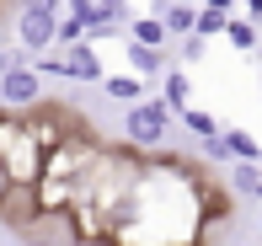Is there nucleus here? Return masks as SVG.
Returning <instances> with one entry per match:
<instances>
[{
  "instance_id": "nucleus-22",
  "label": "nucleus",
  "mask_w": 262,
  "mask_h": 246,
  "mask_svg": "<svg viewBox=\"0 0 262 246\" xmlns=\"http://www.w3.org/2000/svg\"><path fill=\"white\" fill-rule=\"evenodd\" d=\"M246 16H252V21L262 16V0H246Z\"/></svg>"
},
{
  "instance_id": "nucleus-1",
  "label": "nucleus",
  "mask_w": 262,
  "mask_h": 246,
  "mask_svg": "<svg viewBox=\"0 0 262 246\" xmlns=\"http://www.w3.org/2000/svg\"><path fill=\"white\" fill-rule=\"evenodd\" d=\"M214 209L209 187L182 161H145L123 214L113 225V246H204Z\"/></svg>"
},
{
  "instance_id": "nucleus-12",
  "label": "nucleus",
  "mask_w": 262,
  "mask_h": 246,
  "mask_svg": "<svg viewBox=\"0 0 262 246\" xmlns=\"http://www.w3.org/2000/svg\"><path fill=\"white\" fill-rule=\"evenodd\" d=\"M161 21H166V32H171V43H177V38H187V32L198 27V11L193 6H166Z\"/></svg>"
},
{
  "instance_id": "nucleus-19",
  "label": "nucleus",
  "mask_w": 262,
  "mask_h": 246,
  "mask_svg": "<svg viewBox=\"0 0 262 246\" xmlns=\"http://www.w3.org/2000/svg\"><path fill=\"white\" fill-rule=\"evenodd\" d=\"M32 64V54L21 49V43H11V49H0V70H27Z\"/></svg>"
},
{
  "instance_id": "nucleus-5",
  "label": "nucleus",
  "mask_w": 262,
  "mask_h": 246,
  "mask_svg": "<svg viewBox=\"0 0 262 246\" xmlns=\"http://www.w3.org/2000/svg\"><path fill=\"white\" fill-rule=\"evenodd\" d=\"M43 102V75L38 70H0V107L6 113H27Z\"/></svg>"
},
{
  "instance_id": "nucleus-14",
  "label": "nucleus",
  "mask_w": 262,
  "mask_h": 246,
  "mask_svg": "<svg viewBox=\"0 0 262 246\" xmlns=\"http://www.w3.org/2000/svg\"><path fill=\"white\" fill-rule=\"evenodd\" d=\"M177 118H182L187 128H193V134H198V139H209V134H220V118H214V113H209V107H193V102H187V107H182V113H177Z\"/></svg>"
},
{
  "instance_id": "nucleus-25",
  "label": "nucleus",
  "mask_w": 262,
  "mask_h": 246,
  "mask_svg": "<svg viewBox=\"0 0 262 246\" xmlns=\"http://www.w3.org/2000/svg\"><path fill=\"white\" fill-rule=\"evenodd\" d=\"M0 38H6V21H0Z\"/></svg>"
},
{
  "instance_id": "nucleus-24",
  "label": "nucleus",
  "mask_w": 262,
  "mask_h": 246,
  "mask_svg": "<svg viewBox=\"0 0 262 246\" xmlns=\"http://www.w3.org/2000/svg\"><path fill=\"white\" fill-rule=\"evenodd\" d=\"M257 225H262V198H257Z\"/></svg>"
},
{
  "instance_id": "nucleus-11",
  "label": "nucleus",
  "mask_w": 262,
  "mask_h": 246,
  "mask_svg": "<svg viewBox=\"0 0 262 246\" xmlns=\"http://www.w3.org/2000/svg\"><path fill=\"white\" fill-rule=\"evenodd\" d=\"M128 38H134V43H150V49H166L171 32H166L161 16H134V21H128Z\"/></svg>"
},
{
  "instance_id": "nucleus-16",
  "label": "nucleus",
  "mask_w": 262,
  "mask_h": 246,
  "mask_svg": "<svg viewBox=\"0 0 262 246\" xmlns=\"http://www.w3.org/2000/svg\"><path fill=\"white\" fill-rule=\"evenodd\" d=\"M86 38V16H75V11H64L59 16V32H54V49H70V43Z\"/></svg>"
},
{
  "instance_id": "nucleus-4",
  "label": "nucleus",
  "mask_w": 262,
  "mask_h": 246,
  "mask_svg": "<svg viewBox=\"0 0 262 246\" xmlns=\"http://www.w3.org/2000/svg\"><path fill=\"white\" fill-rule=\"evenodd\" d=\"M16 43L27 54H43L54 49V32H59V11H43V6H16Z\"/></svg>"
},
{
  "instance_id": "nucleus-17",
  "label": "nucleus",
  "mask_w": 262,
  "mask_h": 246,
  "mask_svg": "<svg viewBox=\"0 0 262 246\" xmlns=\"http://www.w3.org/2000/svg\"><path fill=\"white\" fill-rule=\"evenodd\" d=\"M225 21H230V16H225L220 6H204V11H198V27H193V32H204V38H225Z\"/></svg>"
},
{
  "instance_id": "nucleus-21",
  "label": "nucleus",
  "mask_w": 262,
  "mask_h": 246,
  "mask_svg": "<svg viewBox=\"0 0 262 246\" xmlns=\"http://www.w3.org/2000/svg\"><path fill=\"white\" fill-rule=\"evenodd\" d=\"M21 246H64V241H49V236H27Z\"/></svg>"
},
{
  "instance_id": "nucleus-18",
  "label": "nucleus",
  "mask_w": 262,
  "mask_h": 246,
  "mask_svg": "<svg viewBox=\"0 0 262 246\" xmlns=\"http://www.w3.org/2000/svg\"><path fill=\"white\" fill-rule=\"evenodd\" d=\"M177 54H182L187 64H198L209 54V38H204V32H187V38H177Z\"/></svg>"
},
{
  "instance_id": "nucleus-2",
  "label": "nucleus",
  "mask_w": 262,
  "mask_h": 246,
  "mask_svg": "<svg viewBox=\"0 0 262 246\" xmlns=\"http://www.w3.org/2000/svg\"><path fill=\"white\" fill-rule=\"evenodd\" d=\"M43 161H49V150L38 145V134L27 128V118L0 107V166H6L11 187H32L43 177Z\"/></svg>"
},
{
  "instance_id": "nucleus-7",
  "label": "nucleus",
  "mask_w": 262,
  "mask_h": 246,
  "mask_svg": "<svg viewBox=\"0 0 262 246\" xmlns=\"http://www.w3.org/2000/svg\"><path fill=\"white\" fill-rule=\"evenodd\" d=\"M123 59L134 75H166V49H150V43H134V38H123Z\"/></svg>"
},
{
  "instance_id": "nucleus-8",
  "label": "nucleus",
  "mask_w": 262,
  "mask_h": 246,
  "mask_svg": "<svg viewBox=\"0 0 262 246\" xmlns=\"http://www.w3.org/2000/svg\"><path fill=\"white\" fill-rule=\"evenodd\" d=\"M161 97H166V107H171V113H182L187 102H193V75H187V70H177V64H166V75H161Z\"/></svg>"
},
{
  "instance_id": "nucleus-9",
  "label": "nucleus",
  "mask_w": 262,
  "mask_h": 246,
  "mask_svg": "<svg viewBox=\"0 0 262 246\" xmlns=\"http://www.w3.org/2000/svg\"><path fill=\"white\" fill-rule=\"evenodd\" d=\"M230 187L241 198H262V161H235L230 166Z\"/></svg>"
},
{
  "instance_id": "nucleus-3",
  "label": "nucleus",
  "mask_w": 262,
  "mask_h": 246,
  "mask_svg": "<svg viewBox=\"0 0 262 246\" xmlns=\"http://www.w3.org/2000/svg\"><path fill=\"white\" fill-rule=\"evenodd\" d=\"M171 118L177 113L166 107V97H139V102H128V113H123V134H128L134 150H161L166 134H171Z\"/></svg>"
},
{
  "instance_id": "nucleus-13",
  "label": "nucleus",
  "mask_w": 262,
  "mask_h": 246,
  "mask_svg": "<svg viewBox=\"0 0 262 246\" xmlns=\"http://www.w3.org/2000/svg\"><path fill=\"white\" fill-rule=\"evenodd\" d=\"M225 38H230L241 54H252L257 49V21L252 16H230V21H225Z\"/></svg>"
},
{
  "instance_id": "nucleus-15",
  "label": "nucleus",
  "mask_w": 262,
  "mask_h": 246,
  "mask_svg": "<svg viewBox=\"0 0 262 246\" xmlns=\"http://www.w3.org/2000/svg\"><path fill=\"white\" fill-rule=\"evenodd\" d=\"M225 139H230V155L235 161H262V139H252L246 128H225Z\"/></svg>"
},
{
  "instance_id": "nucleus-10",
  "label": "nucleus",
  "mask_w": 262,
  "mask_h": 246,
  "mask_svg": "<svg viewBox=\"0 0 262 246\" xmlns=\"http://www.w3.org/2000/svg\"><path fill=\"white\" fill-rule=\"evenodd\" d=\"M102 91H107L113 102H139V97H145V75H134V70H123V75H107Z\"/></svg>"
},
{
  "instance_id": "nucleus-6",
  "label": "nucleus",
  "mask_w": 262,
  "mask_h": 246,
  "mask_svg": "<svg viewBox=\"0 0 262 246\" xmlns=\"http://www.w3.org/2000/svg\"><path fill=\"white\" fill-rule=\"evenodd\" d=\"M64 80H107V64H102V54L91 49V38H80V43H70L64 49Z\"/></svg>"
},
{
  "instance_id": "nucleus-23",
  "label": "nucleus",
  "mask_w": 262,
  "mask_h": 246,
  "mask_svg": "<svg viewBox=\"0 0 262 246\" xmlns=\"http://www.w3.org/2000/svg\"><path fill=\"white\" fill-rule=\"evenodd\" d=\"M209 6H220V11H225V16H230V6H235V0H209Z\"/></svg>"
},
{
  "instance_id": "nucleus-20",
  "label": "nucleus",
  "mask_w": 262,
  "mask_h": 246,
  "mask_svg": "<svg viewBox=\"0 0 262 246\" xmlns=\"http://www.w3.org/2000/svg\"><path fill=\"white\" fill-rule=\"evenodd\" d=\"M16 6H43V11H59V16H64V0H16Z\"/></svg>"
}]
</instances>
